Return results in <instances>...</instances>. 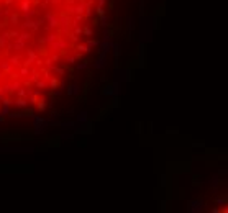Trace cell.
Instances as JSON below:
<instances>
[{
  "instance_id": "6da1fadb",
  "label": "cell",
  "mask_w": 228,
  "mask_h": 213,
  "mask_svg": "<svg viewBox=\"0 0 228 213\" xmlns=\"http://www.w3.org/2000/svg\"><path fill=\"white\" fill-rule=\"evenodd\" d=\"M17 105L20 107V108H23V107H27V100H23V99H20V100H17Z\"/></svg>"
}]
</instances>
